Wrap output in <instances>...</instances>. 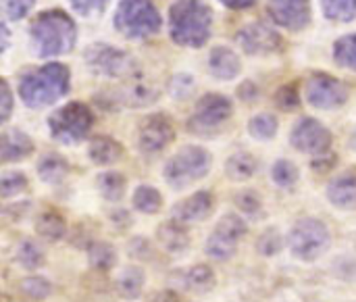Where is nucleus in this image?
<instances>
[{
	"instance_id": "nucleus-1",
	"label": "nucleus",
	"mask_w": 356,
	"mask_h": 302,
	"mask_svg": "<svg viewBox=\"0 0 356 302\" xmlns=\"http://www.w3.org/2000/svg\"><path fill=\"white\" fill-rule=\"evenodd\" d=\"M29 42L38 58L69 54L77 44V23L63 8L42 10L29 25Z\"/></svg>"
},
{
	"instance_id": "nucleus-2",
	"label": "nucleus",
	"mask_w": 356,
	"mask_h": 302,
	"mask_svg": "<svg viewBox=\"0 0 356 302\" xmlns=\"http://www.w3.org/2000/svg\"><path fill=\"white\" fill-rule=\"evenodd\" d=\"M215 13L207 0H173L167 15L169 38L181 48H202L213 35Z\"/></svg>"
},
{
	"instance_id": "nucleus-3",
	"label": "nucleus",
	"mask_w": 356,
	"mask_h": 302,
	"mask_svg": "<svg viewBox=\"0 0 356 302\" xmlns=\"http://www.w3.org/2000/svg\"><path fill=\"white\" fill-rule=\"evenodd\" d=\"M71 90V71L58 61L27 69L19 77V98L27 109H46L65 98Z\"/></svg>"
},
{
	"instance_id": "nucleus-4",
	"label": "nucleus",
	"mask_w": 356,
	"mask_h": 302,
	"mask_svg": "<svg viewBox=\"0 0 356 302\" xmlns=\"http://www.w3.org/2000/svg\"><path fill=\"white\" fill-rule=\"evenodd\" d=\"M113 27L125 40H146L163 29V15L154 0H119Z\"/></svg>"
},
{
	"instance_id": "nucleus-5",
	"label": "nucleus",
	"mask_w": 356,
	"mask_h": 302,
	"mask_svg": "<svg viewBox=\"0 0 356 302\" xmlns=\"http://www.w3.org/2000/svg\"><path fill=\"white\" fill-rule=\"evenodd\" d=\"M48 132L50 138L63 146H75L83 142L92 127H94V113L88 104L79 100H71L56 111L50 113L48 117Z\"/></svg>"
},
{
	"instance_id": "nucleus-6",
	"label": "nucleus",
	"mask_w": 356,
	"mask_h": 302,
	"mask_svg": "<svg viewBox=\"0 0 356 302\" xmlns=\"http://www.w3.org/2000/svg\"><path fill=\"white\" fill-rule=\"evenodd\" d=\"M213 157L207 148L198 144H188L179 148L163 167V177L173 190H184L200 180H204L211 171Z\"/></svg>"
},
{
	"instance_id": "nucleus-7",
	"label": "nucleus",
	"mask_w": 356,
	"mask_h": 302,
	"mask_svg": "<svg viewBox=\"0 0 356 302\" xmlns=\"http://www.w3.org/2000/svg\"><path fill=\"white\" fill-rule=\"evenodd\" d=\"M83 65L96 77L106 79H129L136 75V58L113 44L92 42L83 48Z\"/></svg>"
},
{
	"instance_id": "nucleus-8",
	"label": "nucleus",
	"mask_w": 356,
	"mask_h": 302,
	"mask_svg": "<svg viewBox=\"0 0 356 302\" xmlns=\"http://www.w3.org/2000/svg\"><path fill=\"white\" fill-rule=\"evenodd\" d=\"M232 117H234V102L225 94L209 92L198 98L188 119V132L200 138H215L225 129Z\"/></svg>"
},
{
	"instance_id": "nucleus-9",
	"label": "nucleus",
	"mask_w": 356,
	"mask_h": 302,
	"mask_svg": "<svg viewBox=\"0 0 356 302\" xmlns=\"http://www.w3.org/2000/svg\"><path fill=\"white\" fill-rule=\"evenodd\" d=\"M330 242H332V234L327 225L315 217L298 219L288 234V246L292 255L305 263H313L321 259L327 253Z\"/></svg>"
},
{
	"instance_id": "nucleus-10",
	"label": "nucleus",
	"mask_w": 356,
	"mask_h": 302,
	"mask_svg": "<svg viewBox=\"0 0 356 302\" xmlns=\"http://www.w3.org/2000/svg\"><path fill=\"white\" fill-rule=\"evenodd\" d=\"M246 221L240 215L227 213L223 215L217 225L213 228L211 236L207 238L204 253L215 261H227L236 255L242 238L246 236Z\"/></svg>"
},
{
	"instance_id": "nucleus-11",
	"label": "nucleus",
	"mask_w": 356,
	"mask_h": 302,
	"mask_svg": "<svg viewBox=\"0 0 356 302\" xmlns=\"http://www.w3.org/2000/svg\"><path fill=\"white\" fill-rule=\"evenodd\" d=\"M348 86L323 71L313 73L305 84V98L313 109L319 111H336L348 102Z\"/></svg>"
},
{
	"instance_id": "nucleus-12",
	"label": "nucleus",
	"mask_w": 356,
	"mask_h": 302,
	"mask_svg": "<svg viewBox=\"0 0 356 302\" xmlns=\"http://www.w3.org/2000/svg\"><path fill=\"white\" fill-rule=\"evenodd\" d=\"M236 44L248 56H269L284 48V38L271 23L250 21L236 31Z\"/></svg>"
},
{
	"instance_id": "nucleus-13",
	"label": "nucleus",
	"mask_w": 356,
	"mask_h": 302,
	"mask_svg": "<svg viewBox=\"0 0 356 302\" xmlns=\"http://www.w3.org/2000/svg\"><path fill=\"white\" fill-rule=\"evenodd\" d=\"M332 142H334L332 132L315 117H300L290 132V144L298 152L311 154L317 159L330 154Z\"/></svg>"
},
{
	"instance_id": "nucleus-14",
	"label": "nucleus",
	"mask_w": 356,
	"mask_h": 302,
	"mask_svg": "<svg viewBox=\"0 0 356 302\" xmlns=\"http://www.w3.org/2000/svg\"><path fill=\"white\" fill-rule=\"evenodd\" d=\"M175 140V125L169 115L152 113L138 125V148L144 154H159Z\"/></svg>"
},
{
	"instance_id": "nucleus-15",
	"label": "nucleus",
	"mask_w": 356,
	"mask_h": 302,
	"mask_svg": "<svg viewBox=\"0 0 356 302\" xmlns=\"http://www.w3.org/2000/svg\"><path fill=\"white\" fill-rule=\"evenodd\" d=\"M269 19L292 33L305 31L313 21L311 0H267Z\"/></svg>"
},
{
	"instance_id": "nucleus-16",
	"label": "nucleus",
	"mask_w": 356,
	"mask_h": 302,
	"mask_svg": "<svg viewBox=\"0 0 356 302\" xmlns=\"http://www.w3.org/2000/svg\"><path fill=\"white\" fill-rule=\"evenodd\" d=\"M161 92L154 84H148L140 77H129L127 84H123L121 88H117L115 92H106L102 96H98V102H111L117 109L119 106H127V109H146L150 104H154L159 100Z\"/></svg>"
},
{
	"instance_id": "nucleus-17",
	"label": "nucleus",
	"mask_w": 356,
	"mask_h": 302,
	"mask_svg": "<svg viewBox=\"0 0 356 302\" xmlns=\"http://www.w3.org/2000/svg\"><path fill=\"white\" fill-rule=\"evenodd\" d=\"M213 207H215V198L211 192L207 190H200V192H194L192 196L179 200L173 211H171V219L175 221H181V223H200L204 219H209V215L213 213Z\"/></svg>"
},
{
	"instance_id": "nucleus-18",
	"label": "nucleus",
	"mask_w": 356,
	"mask_h": 302,
	"mask_svg": "<svg viewBox=\"0 0 356 302\" xmlns=\"http://www.w3.org/2000/svg\"><path fill=\"white\" fill-rule=\"evenodd\" d=\"M209 73L219 81H232L242 73V58L229 46H215L209 52Z\"/></svg>"
},
{
	"instance_id": "nucleus-19",
	"label": "nucleus",
	"mask_w": 356,
	"mask_h": 302,
	"mask_svg": "<svg viewBox=\"0 0 356 302\" xmlns=\"http://www.w3.org/2000/svg\"><path fill=\"white\" fill-rule=\"evenodd\" d=\"M156 240L161 244V248L169 255H184L188 253L190 244H192V238H190V232L186 228V223L181 221H175V219H169L165 223H161L156 228Z\"/></svg>"
},
{
	"instance_id": "nucleus-20",
	"label": "nucleus",
	"mask_w": 356,
	"mask_h": 302,
	"mask_svg": "<svg viewBox=\"0 0 356 302\" xmlns=\"http://www.w3.org/2000/svg\"><path fill=\"white\" fill-rule=\"evenodd\" d=\"M33 140L21 129H6L0 136V161L2 163H17L27 159L33 152Z\"/></svg>"
},
{
	"instance_id": "nucleus-21",
	"label": "nucleus",
	"mask_w": 356,
	"mask_h": 302,
	"mask_svg": "<svg viewBox=\"0 0 356 302\" xmlns=\"http://www.w3.org/2000/svg\"><path fill=\"white\" fill-rule=\"evenodd\" d=\"M327 200L342 211H356V171L342 173L327 184Z\"/></svg>"
},
{
	"instance_id": "nucleus-22",
	"label": "nucleus",
	"mask_w": 356,
	"mask_h": 302,
	"mask_svg": "<svg viewBox=\"0 0 356 302\" xmlns=\"http://www.w3.org/2000/svg\"><path fill=\"white\" fill-rule=\"evenodd\" d=\"M123 144L117 142L111 136H96L88 144V157L94 165L98 167H108L115 165L117 161L123 159Z\"/></svg>"
},
{
	"instance_id": "nucleus-23",
	"label": "nucleus",
	"mask_w": 356,
	"mask_h": 302,
	"mask_svg": "<svg viewBox=\"0 0 356 302\" xmlns=\"http://www.w3.org/2000/svg\"><path fill=\"white\" fill-rule=\"evenodd\" d=\"M257 169H259L257 157L246 150H238L225 161V175L232 182H248L250 177H254Z\"/></svg>"
},
{
	"instance_id": "nucleus-24",
	"label": "nucleus",
	"mask_w": 356,
	"mask_h": 302,
	"mask_svg": "<svg viewBox=\"0 0 356 302\" xmlns=\"http://www.w3.org/2000/svg\"><path fill=\"white\" fill-rule=\"evenodd\" d=\"M144 282H146L144 271H142L138 265H129V267H125V269L117 276L115 288H117V292H119V296H121L123 301H136V299L142 296Z\"/></svg>"
},
{
	"instance_id": "nucleus-25",
	"label": "nucleus",
	"mask_w": 356,
	"mask_h": 302,
	"mask_svg": "<svg viewBox=\"0 0 356 302\" xmlns=\"http://www.w3.org/2000/svg\"><path fill=\"white\" fill-rule=\"evenodd\" d=\"M69 173V163L63 154L58 152H46L40 161H38V175L44 184H60L65 182Z\"/></svg>"
},
{
	"instance_id": "nucleus-26",
	"label": "nucleus",
	"mask_w": 356,
	"mask_h": 302,
	"mask_svg": "<svg viewBox=\"0 0 356 302\" xmlns=\"http://www.w3.org/2000/svg\"><path fill=\"white\" fill-rule=\"evenodd\" d=\"M98 192L106 202H119L127 192V180L119 171H104L96 180Z\"/></svg>"
},
{
	"instance_id": "nucleus-27",
	"label": "nucleus",
	"mask_w": 356,
	"mask_h": 302,
	"mask_svg": "<svg viewBox=\"0 0 356 302\" xmlns=\"http://www.w3.org/2000/svg\"><path fill=\"white\" fill-rule=\"evenodd\" d=\"M215 282H217L215 273L207 265H194V267H190V269H186L181 273V286L186 290H190V292H196V294L213 290Z\"/></svg>"
},
{
	"instance_id": "nucleus-28",
	"label": "nucleus",
	"mask_w": 356,
	"mask_h": 302,
	"mask_svg": "<svg viewBox=\"0 0 356 302\" xmlns=\"http://www.w3.org/2000/svg\"><path fill=\"white\" fill-rule=\"evenodd\" d=\"M35 232L48 242H58L67 236V223L58 213L46 211L35 219Z\"/></svg>"
},
{
	"instance_id": "nucleus-29",
	"label": "nucleus",
	"mask_w": 356,
	"mask_h": 302,
	"mask_svg": "<svg viewBox=\"0 0 356 302\" xmlns=\"http://www.w3.org/2000/svg\"><path fill=\"white\" fill-rule=\"evenodd\" d=\"M131 205L136 211L144 213V215H154L161 211L163 207V196L161 192L154 188V186H148V184H142L134 190V198H131Z\"/></svg>"
},
{
	"instance_id": "nucleus-30",
	"label": "nucleus",
	"mask_w": 356,
	"mask_h": 302,
	"mask_svg": "<svg viewBox=\"0 0 356 302\" xmlns=\"http://www.w3.org/2000/svg\"><path fill=\"white\" fill-rule=\"evenodd\" d=\"M248 134L259 140V142H267V140H273L277 136V129H280V121L275 115L271 113H259L254 117H250L248 121Z\"/></svg>"
},
{
	"instance_id": "nucleus-31",
	"label": "nucleus",
	"mask_w": 356,
	"mask_h": 302,
	"mask_svg": "<svg viewBox=\"0 0 356 302\" xmlns=\"http://www.w3.org/2000/svg\"><path fill=\"white\" fill-rule=\"evenodd\" d=\"M88 261L98 271H108L117 265V251L111 242H92L88 246Z\"/></svg>"
},
{
	"instance_id": "nucleus-32",
	"label": "nucleus",
	"mask_w": 356,
	"mask_h": 302,
	"mask_svg": "<svg viewBox=\"0 0 356 302\" xmlns=\"http://www.w3.org/2000/svg\"><path fill=\"white\" fill-rule=\"evenodd\" d=\"M332 54H334V61L338 67L350 69L356 73V31L338 38L332 48Z\"/></svg>"
},
{
	"instance_id": "nucleus-33",
	"label": "nucleus",
	"mask_w": 356,
	"mask_h": 302,
	"mask_svg": "<svg viewBox=\"0 0 356 302\" xmlns=\"http://www.w3.org/2000/svg\"><path fill=\"white\" fill-rule=\"evenodd\" d=\"M15 261L27 269V271H35L44 265L46 257H44V251L40 248L38 242L33 240H23L19 246H17V253H15Z\"/></svg>"
},
{
	"instance_id": "nucleus-34",
	"label": "nucleus",
	"mask_w": 356,
	"mask_h": 302,
	"mask_svg": "<svg viewBox=\"0 0 356 302\" xmlns=\"http://www.w3.org/2000/svg\"><path fill=\"white\" fill-rule=\"evenodd\" d=\"M325 19L350 23L356 19V0H319Z\"/></svg>"
},
{
	"instance_id": "nucleus-35",
	"label": "nucleus",
	"mask_w": 356,
	"mask_h": 302,
	"mask_svg": "<svg viewBox=\"0 0 356 302\" xmlns=\"http://www.w3.org/2000/svg\"><path fill=\"white\" fill-rule=\"evenodd\" d=\"M298 177H300L298 167L292 161H288V159H280L271 167V180L275 182L277 188L292 190L298 184Z\"/></svg>"
},
{
	"instance_id": "nucleus-36",
	"label": "nucleus",
	"mask_w": 356,
	"mask_h": 302,
	"mask_svg": "<svg viewBox=\"0 0 356 302\" xmlns=\"http://www.w3.org/2000/svg\"><path fill=\"white\" fill-rule=\"evenodd\" d=\"M29 186L27 182V175L23 171H4L2 177H0V196L2 198H13V196H19L21 192H25Z\"/></svg>"
},
{
	"instance_id": "nucleus-37",
	"label": "nucleus",
	"mask_w": 356,
	"mask_h": 302,
	"mask_svg": "<svg viewBox=\"0 0 356 302\" xmlns=\"http://www.w3.org/2000/svg\"><path fill=\"white\" fill-rule=\"evenodd\" d=\"M234 202H236V207H238L244 215H248V217H252V219H259V217L263 215V198H261V194L254 192V190H242V192H238V194L234 196Z\"/></svg>"
},
{
	"instance_id": "nucleus-38",
	"label": "nucleus",
	"mask_w": 356,
	"mask_h": 302,
	"mask_svg": "<svg viewBox=\"0 0 356 302\" xmlns=\"http://www.w3.org/2000/svg\"><path fill=\"white\" fill-rule=\"evenodd\" d=\"M169 94L175 98V100H186L194 94L196 90V79L190 75V73H175L171 79H169Z\"/></svg>"
},
{
	"instance_id": "nucleus-39",
	"label": "nucleus",
	"mask_w": 356,
	"mask_h": 302,
	"mask_svg": "<svg viewBox=\"0 0 356 302\" xmlns=\"http://www.w3.org/2000/svg\"><path fill=\"white\" fill-rule=\"evenodd\" d=\"M282 248H284V238H282V234H280L277 228H269V230L263 232V234L259 236V240H257V251H259V255H263V257H273V255H277Z\"/></svg>"
},
{
	"instance_id": "nucleus-40",
	"label": "nucleus",
	"mask_w": 356,
	"mask_h": 302,
	"mask_svg": "<svg viewBox=\"0 0 356 302\" xmlns=\"http://www.w3.org/2000/svg\"><path fill=\"white\" fill-rule=\"evenodd\" d=\"M111 2H113V0H69V6L73 8V13H77V15L90 19V17L102 15V13L108 8Z\"/></svg>"
},
{
	"instance_id": "nucleus-41",
	"label": "nucleus",
	"mask_w": 356,
	"mask_h": 302,
	"mask_svg": "<svg viewBox=\"0 0 356 302\" xmlns=\"http://www.w3.org/2000/svg\"><path fill=\"white\" fill-rule=\"evenodd\" d=\"M273 100H275V106L282 109V111H294V109L300 106V94H298V90H296V86H292V84L282 86V88L275 92Z\"/></svg>"
},
{
	"instance_id": "nucleus-42",
	"label": "nucleus",
	"mask_w": 356,
	"mask_h": 302,
	"mask_svg": "<svg viewBox=\"0 0 356 302\" xmlns=\"http://www.w3.org/2000/svg\"><path fill=\"white\" fill-rule=\"evenodd\" d=\"M35 0H2V8L8 21H21L25 19L31 8H33Z\"/></svg>"
},
{
	"instance_id": "nucleus-43",
	"label": "nucleus",
	"mask_w": 356,
	"mask_h": 302,
	"mask_svg": "<svg viewBox=\"0 0 356 302\" xmlns=\"http://www.w3.org/2000/svg\"><path fill=\"white\" fill-rule=\"evenodd\" d=\"M21 290L23 294H27L29 299H46L50 294V284L44 280V278H29V280H23L21 284Z\"/></svg>"
},
{
	"instance_id": "nucleus-44",
	"label": "nucleus",
	"mask_w": 356,
	"mask_h": 302,
	"mask_svg": "<svg viewBox=\"0 0 356 302\" xmlns=\"http://www.w3.org/2000/svg\"><path fill=\"white\" fill-rule=\"evenodd\" d=\"M13 92L6 79H0V123H6L13 115Z\"/></svg>"
},
{
	"instance_id": "nucleus-45",
	"label": "nucleus",
	"mask_w": 356,
	"mask_h": 302,
	"mask_svg": "<svg viewBox=\"0 0 356 302\" xmlns=\"http://www.w3.org/2000/svg\"><path fill=\"white\" fill-rule=\"evenodd\" d=\"M238 96L244 100V102H254L257 98H259V88H257V84L254 81H242L240 84V88H238Z\"/></svg>"
},
{
	"instance_id": "nucleus-46",
	"label": "nucleus",
	"mask_w": 356,
	"mask_h": 302,
	"mask_svg": "<svg viewBox=\"0 0 356 302\" xmlns=\"http://www.w3.org/2000/svg\"><path fill=\"white\" fill-rule=\"evenodd\" d=\"M219 2L232 10H246V8H252L257 4V0H219Z\"/></svg>"
},
{
	"instance_id": "nucleus-47",
	"label": "nucleus",
	"mask_w": 356,
	"mask_h": 302,
	"mask_svg": "<svg viewBox=\"0 0 356 302\" xmlns=\"http://www.w3.org/2000/svg\"><path fill=\"white\" fill-rule=\"evenodd\" d=\"M0 35H2V44H0V52L4 54L8 44H10V31H8V21H2L0 23Z\"/></svg>"
},
{
	"instance_id": "nucleus-48",
	"label": "nucleus",
	"mask_w": 356,
	"mask_h": 302,
	"mask_svg": "<svg viewBox=\"0 0 356 302\" xmlns=\"http://www.w3.org/2000/svg\"><path fill=\"white\" fill-rule=\"evenodd\" d=\"M152 302H181V301H179L175 294H169V292H165V294H156Z\"/></svg>"
},
{
	"instance_id": "nucleus-49",
	"label": "nucleus",
	"mask_w": 356,
	"mask_h": 302,
	"mask_svg": "<svg viewBox=\"0 0 356 302\" xmlns=\"http://www.w3.org/2000/svg\"><path fill=\"white\" fill-rule=\"evenodd\" d=\"M348 148L356 152V125L353 127V132H350V136H348Z\"/></svg>"
}]
</instances>
